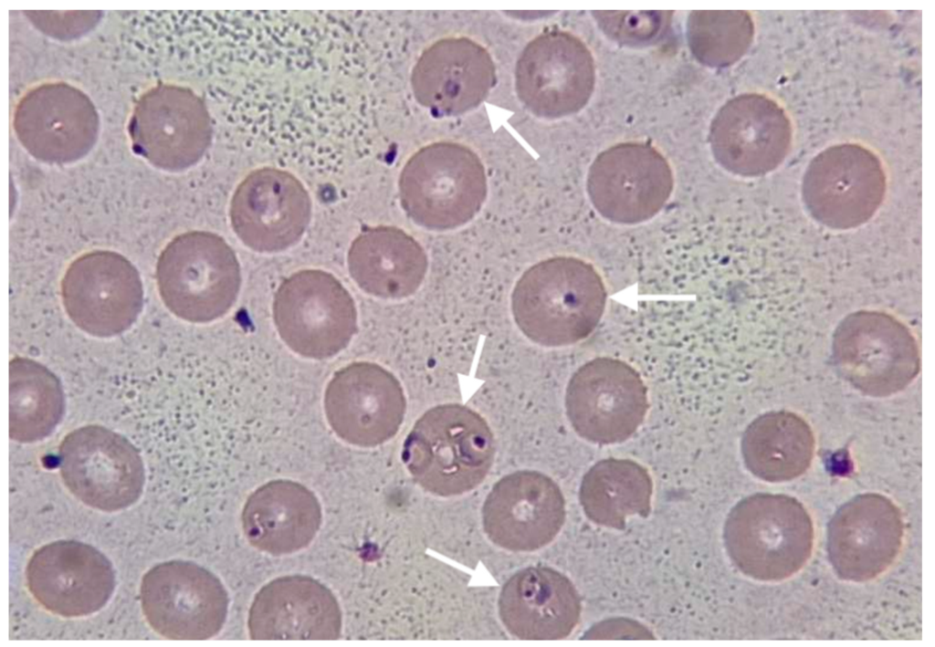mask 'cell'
Masks as SVG:
<instances>
[{
    "instance_id": "cell-1",
    "label": "cell",
    "mask_w": 935,
    "mask_h": 647,
    "mask_svg": "<svg viewBox=\"0 0 935 647\" xmlns=\"http://www.w3.org/2000/svg\"><path fill=\"white\" fill-rule=\"evenodd\" d=\"M606 300L604 282L591 263L556 256L521 274L511 292L510 308L527 339L553 348L588 338L602 319Z\"/></svg>"
},
{
    "instance_id": "cell-2",
    "label": "cell",
    "mask_w": 935,
    "mask_h": 647,
    "mask_svg": "<svg viewBox=\"0 0 935 647\" xmlns=\"http://www.w3.org/2000/svg\"><path fill=\"white\" fill-rule=\"evenodd\" d=\"M495 457V439L487 421L459 403L427 410L415 423L402 451L413 479L426 492L454 496L476 488Z\"/></svg>"
},
{
    "instance_id": "cell-3",
    "label": "cell",
    "mask_w": 935,
    "mask_h": 647,
    "mask_svg": "<svg viewBox=\"0 0 935 647\" xmlns=\"http://www.w3.org/2000/svg\"><path fill=\"white\" fill-rule=\"evenodd\" d=\"M723 538L734 566L762 582H779L797 574L812 557L815 527L797 498L755 493L740 500L727 516Z\"/></svg>"
},
{
    "instance_id": "cell-4",
    "label": "cell",
    "mask_w": 935,
    "mask_h": 647,
    "mask_svg": "<svg viewBox=\"0 0 935 647\" xmlns=\"http://www.w3.org/2000/svg\"><path fill=\"white\" fill-rule=\"evenodd\" d=\"M399 200L418 226L445 232L466 225L488 196L485 166L469 146L454 141L427 143L404 162L398 178Z\"/></svg>"
},
{
    "instance_id": "cell-5",
    "label": "cell",
    "mask_w": 935,
    "mask_h": 647,
    "mask_svg": "<svg viewBox=\"0 0 935 647\" xmlns=\"http://www.w3.org/2000/svg\"><path fill=\"white\" fill-rule=\"evenodd\" d=\"M160 297L175 317L208 323L225 316L241 287V270L232 247L217 234L188 231L161 251L155 268Z\"/></svg>"
},
{
    "instance_id": "cell-6",
    "label": "cell",
    "mask_w": 935,
    "mask_h": 647,
    "mask_svg": "<svg viewBox=\"0 0 935 647\" xmlns=\"http://www.w3.org/2000/svg\"><path fill=\"white\" fill-rule=\"evenodd\" d=\"M832 350L840 374L871 397L902 391L920 370L919 349L912 332L881 311L860 310L846 317L834 333Z\"/></svg>"
},
{
    "instance_id": "cell-7",
    "label": "cell",
    "mask_w": 935,
    "mask_h": 647,
    "mask_svg": "<svg viewBox=\"0 0 935 647\" xmlns=\"http://www.w3.org/2000/svg\"><path fill=\"white\" fill-rule=\"evenodd\" d=\"M273 318L284 343L314 360L338 354L358 330L352 297L338 278L320 269L299 270L280 283Z\"/></svg>"
},
{
    "instance_id": "cell-8",
    "label": "cell",
    "mask_w": 935,
    "mask_h": 647,
    "mask_svg": "<svg viewBox=\"0 0 935 647\" xmlns=\"http://www.w3.org/2000/svg\"><path fill=\"white\" fill-rule=\"evenodd\" d=\"M58 466L68 491L100 511L128 508L143 493L145 467L138 449L102 425H84L65 435L58 447Z\"/></svg>"
},
{
    "instance_id": "cell-9",
    "label": "cell",
    "mask_w": 935,
    "mask_h": 647,
    "mask_svg": "<svg viewBox=\"0 0 935 647\" xmlns=\"http://www.w3.org/2000/svg\"><path fill=\"white\" fill-rule=\"evenodd\" d=\"M887 174L871 149L854 142L827 147L809 162L802 196L811 216L835 230L858 227L881 206Z\"/></svg>"
},
{
    "instance_id": "cell-10",
    "label": "cell",
    "mask_w": 935,
    "mask_h": 647,
    "mask_svg": "<svg viewBox=\"0 0 935 647\" xmlns=\"http://www.w3.org/2000/svg\"><path fill=\"white\" fill-rule=\"evenodd\" d=\"M649 402L646 385L632 365L597 357L571 376L565 391L567 418L585 441L601 445L629 439L643 423Z\"/></svg>"
},
{
    "instance_id": "cell-11",
    "label": "cell",
    "mask_w": 935,
    "mask_h": 647,
    "mask_svg": "<svg viewBox=\"0 0 935 647\" xmlns=\"http://www.w3.org/2000/svg\"><path fill=\"white\" fill-rule=\"evenodd\" d=\"M69 319L97 338L122 334L143 309L144 290L136 266L123 255L97 249L76 257L60 282Z\"/></svg>"
},
{
    "instance_id": "cell-12",
    "label": "cell",
    "mask_w": 935,
    "mask_h": 647,
    "mask_svg": "<svg viewBox=\"0 0 935 647\" xmlns=\"http://www.w3.org/2000/svg\"><path fill=\"white\" fill-rule=\"evenodd\" d=\"M140 600L151 628L173 640L215 637L224 626L229 602L215 574L185 560L164 561L147 570Z\"/></svg>"
},
{
    "instance_id": "cell-13",
    "label": "cell",
    "mask_w": 935,
    "mask_h": 647,
    "mask_svg": "<svg viewBox=\"0 0 935 647\" xmlns=\"http://www.w3.org/2000/svg\"><path fill=\"white\" fill-rule=\"evenodd\" d=\"M674 174L667 158L644 141L615 144L589 167L586 190L605 220L634 225L652 219L669 200Z\"/></svg>"
},
{
    "instance_id": "cell-14",
    "label": "cell",
    "mask_w": 935,
    "mask_h": 647,
    "mask_svg": "<svg viewBox=\"0 0 935 647\" xmlns=\"http://www.w3.org/2000/svg\"><path fill=\"white\" fill-rule=\"evenodd\" d=\"M594 85L593 54L568 31L553 29L536 36L516 62L517 96L528 110L542 119L579 112L590 100Z\"/></svg>"
},
{
    "instance_id": "cell-15",
    "label": "cell",
    "mask_w": 935,
    "mask_h": 647,
    "mask_svg": "<svg viewBox=\"0 0 935 647\" xmlns=\"http://www.w3.org/2000/svg\"><path fill=\"white\" fill-rule=\"evenodd\" d=\"M793 129L785 109L762 93L729 99L712 119L709 141L715 161L741 177H760L787 157Z\"/></svg>"
},
{
    "instance_id": "cell-16",
    "label": "cell",
    "mask_w": 935,
    "mask_h": 647,
    "mask_svg": "<svg viewBox=\"0 0 935 647\" xmlns=\"http://www.w3.org/2000/svg\"><path fill=\"white\" fill-rule=\"evenodd\" d=\"M899 506L879 493H864L845 502L827 525L826 549L835 574L849 582H867L897 560L905 538Z\"/></svg>"
},
{
    "instance_id": "cell-17",
    "label": "cell",
    "mask_w": 935,
    "mask_h": 647,
    "mask_svg": "<svg viewBox=\"0 0 935 647\" xmlns=\"http://www.w3.org/2000/svg\"><path fill=\"white\" fill-rule=\"evenodd\" d=\"M327 421L338 437L360 447H375L399 431L406 399L398 379L381 365L352 362L336 371L324 394Z\"/></svg>"
},
{
    "instance_id": "cell-18",
    "label": "cell",
    "mask_w": 935,
    "mask_h": 647,
    "mask_svg": "<svg viewBox=\"0 0 935 647\" xmlns=\"http://www.w3.org/2000/svg\"><path fill=\"white\" fill-rule=\"evenodd\" d=\"M26 580L43 608L66 618L99 611L116 585L110 559L95 547L77 540H57L35 550L26 567Z\"/></svg>"
},
{
    "instance_id": "cell-19",
    "label": "cell",
    "mask_w": 935,
    "mask_h": 647,
    "mask_svg": "<svg viewBox=\"0 0 935 647\" xmlns=\"http://www.w3.org/2000/svg\"><path fill=\"white\" fill-rule=\"evenodd\" d=\"M311 203L302 183L288 172L263 168L247 175L230 205L231 226L250 249L277 253L295 245L306 232Z\"/></svg>"
},
{
    "instance_id": "cell-20",
    "label": "cell",
    "mask_w": 935,
    "mask_h": 647,
    "mask_svg": "<svg viewBox=\"0 0 935 647\" xmlns=\"http://www.w3.org/2000/svg\"><path fill=\"white\" fill-rule=\"evenodd\" d=\"M565 500L548 475L520 470L503 476L487 496L482 522L497 546L529 552L551 543L565 521Z\"/></svg>"
},
{
    "instance_id": "cell-21",
    "label": "cell",
    "mask_w": 935,
    "mask_h": 647,
    "mask_svg": "<svg viewBox=\"0 0 935 647\" xmlns=\"http://www.w3.org/2000/svg\"><path fill=\"white\" fill-rule=\"evenodd\" d=\"M496 83L488 48L463 35L441 37L422 50L410 75L415 100L430 111L457 116L479 106Z\"/></svg>"
},
{
    "instance_id": "cell-22",
    "label": "cell",
    "mask_w": 935,
    "mask_h": 647,
    "mask_svg": "<svg viewBox=\"0 0 935 647\" xmlns=\"http://www.w3.org/2000/svg\"><path fill=\"white\" fill-rule=\"evenodd\" d=\"M341 611L333 593L300 575L271 580L255 595L247 619L252 640H337Z\"/></svg>"
},
{
    "instance_id": "cell-23",
    "label": "cell",
    "mask_w": 935,
    "mask_h": 647,
    "mask_svg": "<svg viewBox=\"0 0 935 647\" xmlns=\"http://www.w3.org/2000/svg\"><path fill=\"white\" fill-rule=\"evenodd\" d=\"M581 598L573 582L545 566L529 567L503 585L499 613L509 632L521 640L568 637L581 616Z\"/></svg>"
},
{
    "instance_id": "cell-24",
    "label": "cell",
    "mask_w": 935,
    "mask_h": 647,
    "mask_svg": "<svg viewBox=\"0 0 935 647\" xmlns=\"http://www.w3.org/2000/svg\"><path fill=\"white\" fill-rule=\"evenodd\" d=\"M317 496L286 479L268 482L247 499L241 516L247 541L257 549L281 556L307 548L321 524Z\"/></svg>"
},
{
    "instance_id": "cell-25",
    "label": "cell",
    "mask_w": 935,
    "mask_h": 647,
    "mask_svg": "<svg viewBox=\"0 0 935 647\" xmlns=\"http://www.w3.org/2000/svg\"><path fill=\"white\" fill-rule=\"evenodd\" d=\"M351 277L365 293L383 299H404L422 286L428 256L412 235L394 225L363 229L347 256Z\"/></svg>"
},
{
    "instance_id": "cell-26",
    "label": "cell",
    "mask_w": 935,
    "mask_h": 647,
    "mask_svg": "<svg viewBox=\"0 0 935 647\" xmlns=\"http://www.w3.org/2000/svg\"><path fill=\"white\" fill-rule=\"evenodd\" d=\"M815 436L799 414L786 410L761 414L744 430L741 452L748 471L768 483L803 475L815 454Z\"/></svg>"
},
{
    "instance_id": "cell-27",
    "label": "cell",
    "mask_w": 935,
    "mask_h": 647,
    "mask_svg": "<svg viewBox=\"0 0 935 647\" xmlns=\"http://www.w3.org/2000/svg\"><path fill=\"white\" fill-rule=\"evenodd\" d=\"M653 480L641 464L624 458H605L584 474L579 499L594 523L624 529L630 517H647L651 512Z\"/></svg>"
},
{
    "instance_id": "cell-28",
    "label": "cell",
    "mask_w": 935,
    "mask_h": 647,
    "mask_svg": "<svg viewBox=\"0 0 935 647\" xmlns=\"http://www.w3.org/2000/svg\"><path fill=\"white\" fill-rule=\"evenodd\" d=\"M65 394L58 376L25 357L9 362V436L31 444L54 433L65 414Z\"/></svg>"
},
{
    "instance_id": "cell-29",
    "label": "cell",
    "mask_w": 935,
    "mask_h": 647,
    "mask_svg": "<svg viewBox=\"0 0 935 647\" xmlns=\"http://www.w3.org/2000/svg\"><path fill=\"white\" fill-rule=\"evenodd\" d=\"M754 33L752 16L743 10H694L686 24L692 56L713 68L738 62L751 47Z\"/></svg>"
},
{
    "instance_id": "cell-30",
    "label": "cell",
    "mask_w": 935,
    "mask_h": 647,
    "mask_svg": "<svg viewBox=\"0 0 935 647\" xmlns=\"http://www.w3.org/2000/svg\"><path fill=\"white\" fill-rule=\"evenodd\" d=\"M673 12L594 11L601 30L612 40L628 47H644L658 40L667 31Z\"/></svg>"
},
{
    "instance_id": "cell-31",
    "label": "cell",
    "mask_w": 935,
    "mask_h": 647,
    "mask_svg": "<svg viewBox=\"0 0 935 647\" xmlns=\"http://www.w3.org/2000/svg\"><path fill=\"white\" fill-rule=\"evenodd\" d=\"M585 639H654L644 625L629 619L615 618L594 625Z\"/></svg>"
}]
</instances>
